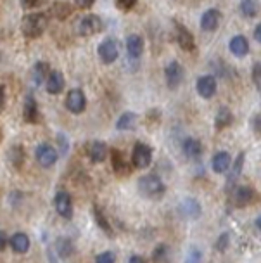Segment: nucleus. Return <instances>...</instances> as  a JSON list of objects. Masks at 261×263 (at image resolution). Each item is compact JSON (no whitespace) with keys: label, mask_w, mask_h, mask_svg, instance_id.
Returning a JSON list of instances; mask_svg holds the SVG:
<instances>
[{"label":"nucleus","mask_w":261,"mask_h":263,"mask_svg":"<svg viewBox=\"0 0 261 263\" xmlns=\"http://www.w3.org/2000/svg\"><path fill=\"white\" fill-rule=\"evenodd\" d=\"M47 26H49V17L44 12H30L21 21L23 35L30 40L40 39L45 33V30H47Z\"/></svg>","instance_id":"nucleus-1"},{"label":"nucleus","mask_w":261,"mask_h":263,"mask_svg":"<svg viewBox=\"0 0 261 263\" xmlns=\"http://www.w3.org/2000/svg\"><path fill=\"white\" fill-rule=\"evenodd\" d=\"M138 191L147 199H161L166 192V185L157 175L149 173V175L140 177V180H138Z\"/></svg>","instance_id":"nucleus-2"},{"label":"nucleus","mask_w":261,"mask_h":263,"mask_svg":"<svg viewBox=\"0 0 261 263\" xmlns=\"http://www.w3.org/2000/svg\"><path fill=\"white\" fill-rule=\"evenodd\" d=\"M102 30H104V23H102L101 17L95 16V14H87V16H83L76 25V31L80 36H94L97 33H101Z\"/></svg>","instance_id":"nucleus-3"},{"label":"nucleus","mask_w":261,"mask_h":263,"mask_svg":"<svg viewBox=\"0 0 261 263\" xmlns=\"http://www.w3.org/2000/svg\"><path fill=\"white\" fill-rule=\"evenodd\" d=\"M35 158H36V161H38L40 166L50 168V166H54V164L57 163L59 153H57V149H55L52 144L42 142V144L36 145V149H35Z\"/></svg>","instance_id":"nucleus-4"},{"label":"nucleus","mask_w":261,"mask_h":263,"mask_svg":"<svg viewBox=\"0 0 261 263\" xmlns=\"http://www.w3.org/2000/svg\"><path fill=\"white\" fill-rule=\"evenodd\" d=\"M152 163V149L149 147L147 144L144 142H137L133 145L132 151V164L133 168H138V170H144V168H149Z\"/></svg>","instance_id":"nucleus-5"},{"label":"nucleus","mask_w":261,"mask_h":263,"mask_svg":"<svg viewBox=\"0 0 261 263\" xmlns=\"http://www.w3.org/2000/svg\"><path fill=\"white\" fill-rule=\"evenodd\" d=\"M64 106L66 109L71 112V115H82L87 107V97L85 92L82 88H71L66 96V101H64Z\"/></svg>","instance_id":"nucleus-6"},{"label":"nucleus","mask_w":261,"mask_h":263,"mask_svg":"<svg viewBox=\"0 0 261 263\" xmlns=\"http://www.w3.org/2000/svg\"><path fill=\"white\" fill-rule=\"evenodd\" d=\"M97 55L104 64H113L119 58V45L114 39L102 40L97 47Z\"/></svg>","instance_id":"nucleus-7"},{"label":"nucleus","mask_w":261,"mask_h":263,"mask_svg":"<svg viewBox=\"0 0 261 263\" xmlns=\"http://www.w3.org/2000/svg\"><path fill=\"white\" fill-rule=\"evenodd\" d=\"M54 208L59 217L71 220L73 218V199L66 191H57L54 196Z\"/></svg>","instance_id":"nucleus-8"},{"label":"nucleus","mask_w":261,"mask_h":263,"mask_svg":"<svg viewBox=\"0 0 261 263\" xmlns=\"http://www.w3.org/2000/svg\"><path fill=\"white\" fill-rule=\"evenodd\" d=\"M165 80H166V87L170 90H176L180 87L182 80H184V68H182L178 61H171L165 68Z\"/></svg>","instance_id":"nucleus-9"},{"label":"nucleus","mask_w":261,"mask_h":263,"mask_svg":"<svg viewBox=\"0 0 261 263\" xmlns=\"http://www.w3.org/2000/svg\"><path fill=\"white\" fill-rule=\"evenodd\" d=\"M23 118L26 123L35 125L40 121V109H38V102L33 93H28L25 97V104H23Z\"/></svg>","instance_id":"nucleus-10"},{"label":"nucleus","mask_w":261,"mask_h":263,"mask_svg":"<svg viewBox=\"0 0 261 263\" xmlns=\"http://www.w3.org/2000/svg\"><path fill=\"white\" fill-rule=\"evenodd\" d=\"M195 88H197V93L203 99H211L218 90L216 78L213 74H203V77H199L197 83H195Z\"/></svg>","instance_id":"nucleus-11"},{"label":"nucleus","mask_w":261,"mask_h":263,"mask_svg":"<svg viewBox=\"0 0 261 263\" xmlns=\"http://www.w3.org/2000/svg\"><path fill=\"white\" fill-rule=\"evenodd\" d=\"M178 213L187 220L199 218L203 213L201 203H199L197 199H194V197H185V199L178 204Z\"/></svg>","instance_id":"nucleus-12"},{"label":"nucleus","mask_w":261,"mask_h":263,"mask_svg":"<svg viewBox=\"0 0 261 263\" xmlns=\"http://www.w3.org/2000/svg\"><path fill=\"white\" fill-rule=\"evenodd\" d=\"M107 154H109V147L104 140H92L87 145V156L90 158L92 163H102L106 161Z\"/></svg>","instance_id":"nucleus-13"},{"label":"nucleus","mask_w":261,"mask_h":263,"mask_svg":"<svg viewBox=\"0 0 261 263\" xmlns=\"http://www.w3.org/2000/svg\"><path fill=\"white\" fill-rule=\"evenodd\" d=\"M64 85H66V78H64L63 71H59V69L50 71L47 80H45V90H47L50 96H57V93H61L64 90Z\"/></svg>","instance_id":"nucleus-14"},{"label":"nucleus","mask_w":261,"mask_h":263,"mask_svg":"<svg viewBox=\"0 0 261 263\" xmlns=\"http://www.w3.org/2000/svg\"><path fill=\"white\" fill-rule=\"evenodd\" d=\"M175 31H176V42H178V45L182 49L187 50V52H194L195 50L194 35L187 30V26H184L175 21Z\"/></svg>","instance_id":"nucleus-15"},{"label":"nucleus","mask_w":261,"mask_h":263,"mask_svg":"<svg viewBox=\"0 0 261 263\" xmlns=\"http://www.w3.org/2000/svg\"><path fill=\"white\" fill-rule=\"evenodd\" d=\"M30 237L25 232H14L9 239V246L16 255H26L30 251Z\"/></svg>","instance_id":"nucleus-16"},{"label":"nucleus","mask_w":261,"mask_h":263,"mask_svg":"<svg viewBox=\"0 0 261 263\" xmlns=\"http://www.w3.org/2000/svg\"><path fill=\"white\" fill-rule=\"evenodd\" d=\"M222 21V12L218 9H208L201 17L203 31H216Z\"/></svg>","instance_id":"nucleus-17"},{"label":"nucleus","mask_w":261,"mask_h":263,"mask_svg":"<svg viewBox=\"0 0 261 263\" xmlns=\"http://www.w3.org/2000/svg\"><path fill=\"white\" fill-rule=\"evenodd\" d=\"M144 52V39L140 35H128L127 36V54L130 61H137L140 59V55Z\"/></svg>","instance_id":"nucleus-18"},{"label":"nucleus","mask_w":261,"mask_h":263,"mask_svg":"<svg viewBox=\"0 0 261 263\" xmlns=\"http://www.w3.org/2000/svg\"><path fill=\"white\" fill-rule=\"evenodd\" d=\"M111 153V163H113V170L116 175L119 177H125L130 173V164L127 161V158L123 156V153L119 151V149H113Z\"/></svg>","instance_id":"nucleus-19"},{"label":"nucleus","mask_w":261,"mask_h":263,"mask_svg":"<svg viewBox=\"0 0 261 263\" xmlns=\"http://www.w3.org/2000/svg\"><path fill=\"white\" fill-rule=\"evenodd\" d=\"M228 49L237 58H246L249 54V42L244 35H235L228 42Z\"/></svg>","instance_id":"nucleus-20"},{"label":"nucleus","mask_w":261,"mask_h":263,"mask_svg":"<svg viewBox=\"0 0 261 263\" xmlns=\"http://www.w3.org/2000/svg\"><path fill=\"white\" fill-rule=\"evenodd\" d=\"M50 73V66L49 63H45V61H38V63L33 64V68H31V82H33L35 87H40L42 83H45V80H47Z\"/></svg>","instance_id":"nucleus-21"},{"label":"nucleus","mask_w":261,"mask_h":263,"mask_svg":"<svg viewBox=\"0 0 261 263\" xmlns=\"http://www.w3.org/2000/svg\"><path fill=\"white\" fill-rule=\"evenodd\" d=\"M230 166H232V158L227 151L216 153L211 159V168L214 173H220V175L222 173H227L230 170Z\"/></svg>","instance_id":"nucleus-22"},{"label":"nucleus","mask_w":261,"mask_h":263,"mask_svg":"<svg viewBox=\"0 0 261 263\" xmlns=\"http://www.w3.org/2000/svg\"><path fill=\"white\" fill-rule=\"evenodd\" d=\"M253 197H254V191L248 185L237 187L234 191V194H232L235 208H244V206H248L251 201H253Z\"/></svg>","instance_id":"nucleus-23"},{"label":"nucleus","mask_w":261,"mask_h":263,"mask_svg":"<svg viewBox=\"0 0 261 263\" xmlns=\"http://www.w3.org/2000/svg\"><path fill=\"white\" fill-rule=\"evenodd\" d=\"M182 151L189 159H199L203 154V144L201 140L194 139V137H187L182 142Z\"/></svg>","instance_id":"nucleus-24"},{"label":"nucleus","mask_w":261,"mask_h":263,"mask_svg":"<svg viewBox=\"0 0 261 263\" xmlns=\"http://www.w3.org/2000/svg\"><path fill=\"white\" fill-rule=\"evenodd\" d=\"M137 121H138V115L133 111H127L119 116L118 121H116V128L119 132H125V130H133L137 126Z\"/></svg>","instance_id":"nucleus-25"},{"label":"nucleus","mask_w":261,"mask_h":263,"mask_svg":"<svg viewBox=\"0 0 261 263\" xmlns=\"http://www.w3.org/2000/svg\"><path fill=\"white\" fill-rule=\"evenodd\" d=\"M55 255H59L63 260H68L69 256L74 255V244L71 242V239L68 237H59L55 241Z\"/></svg>","instance_id":"nucleus-26"},{"label":"nucleus","mask_w":261,"mask_h":263,"mask_svg":"<svg viewBox=\"0 0 261 263\" xmlns=\"http://www.w3.org/2000/svg\"><path fill=\"white\" fill-rule=\"evenodd\" d=\"M7 158H9V163L12 164L16 170H19V168L25 164V159H26V153H25V147L23 145H12L11 149H9V154H7Z\"/></svg>","instance_id":"nucleus-27"},{"label":"nucleus","mask_w":261,"mask_h":263,"mask_svg":"<svg viewBox=\"0 0 261 263\" xmlns=\"http://www.w3.org/2000/svg\"><path fill=\"white\" fill-rule=\"evenodd\" d=\"M232 123H234V115H232V111L228 109V107H222V109L216 112V118H214L216 130L227 128V126H230Z\"/></svg>","instance_id":"nucleus-28"},{"label":"nucleus","mask_w":261,"mask_h":263,"mask_svg":"<svg viewBox=\"0 0 261 263\" xmlns=\"http://www.w3.org/2000/svg\"><path fill=\"white\" fill-rule=\"evenodd\" d=\"M94 218H95V223L99 225V229H102L107 234V236L111 237V234H113V229H111V223L107 222L104 211L101 210L99 204H94Z\"/></svg>","instance_id":"nucleus-29"},{"label":"nucleus","mask_w":261,"mask_h":263,"mask_svg":"<svg viewBox=\"0 0 261 263\" xmlns=\"http://www.w3.org/2000/svg\"><path fill=\"white\" fill-rule=\"evenodd\" d=\"M239 9L244 17H254L259 12V4L258 0H240Z\"/></svg>","instance_id":"nucleus-30"},{"label":"nucleus","mask_w":261,"mask_h":263,"mask_svg":"<svg viewBox=\"0 0 261 263\" xmlns=\"http://www.w3.org/2000/svg\"><path fill=\"white\" fill-rule=\"evenodd\" d=\"M244 156H246V154H244V153H240V154H239V158L235 159L234 166H230V168H232V173H230V175H228V185L234 184L235 177H239V175H240L242 164H244Z\"/></svg>","instance_id":"nucleus-31"},{"label":"nucleus","mask_w":261,"mask_h":263,"mask_svg":"<svg viewBox=\"0 0 261 263\" xmlns=\"http://www.w3.org/2000/svg\"><path fill=\"white\" fill-rule=\"evenodd\" d=\"M185 263H203V253L197 248H190L187 256H185Z\"/></svg>","instance_id":"nucleus-32"},{"label":"nucleus","mask_w":261,"mask_h":263,"mask_svg":"<svg viewBox=\"0 0 261 263\" xmlns=\"http://www.w3.org/2000/svg\"><path fill=\"white\" fill-rule=\"evenodd\" d=\"M95 263H116V255L113 251H102L95 256Z\"/></svg>","instance_id":"nucleus-33"},{"label":"nucleus","mask_w":261,"mask_h":263,"mask_svg":"<svg viewBox=\"0 0 261 263\" xmlns=\"http://www.w3.org/2000/svg\"><path fill=\"white\" fill-rule=\"evenodd\" d=\"M55 142H57V153L59 154H66L68 153V139H66V135L64 134H57V137H55Z\"/></svg>","instance_id":"nucleus-34"},{"label":"nucleus","mask_w":261,"mask_h":263,"mask_svg":"<svg viewBox=\"0 0 261 263\" xmlns=\"http://www.w3.org/2000/svg\"><path fill=\"white\" fill-rule=\"evenodd\" d=\"M114 2H116V7L123 12L132 11V9L137 6V0H114Z\"/></svg>","instance_id":"nucleus-35"},{"label":"nucleus","mask_w":261,"mask_h":263,"mask_svg":"<svg viewBox=\"0 0 261 263\" xmlns=\"http://www.w3.org/2000/svg\"><path fill=\"white\" fill-rule=\"evenodd\" d=\"M228 244H230V237H228V234L225 232V234H222V236L218 237V241H216L214 246H216L218 251H225L228 248Z\"/></svg>","instance_id":"nucleus-36"},{"label":"nucleus","mask_w":261,"mask_h":263,"mask_svg":"<svg viewBox=\"0 0 261 263\" xmlns=\"http://www.w3.org/2000/svg\"><path fill=\"white\" fill-rule=\"evenodd\" d=\"M165 256H166V246H165V244H159V246H157L156 250H154V253H152V260H154V261H161Z\"/></svg>","instance_id":"nucleus-37"},{"label":"nucleus","mask_w":261,"mask_h":263,"mask_svg":"<svg viewBox=\"0 0 261 263\" xmlns=\"http://www.w3.org/2000/svg\"><path fill=\"white\" fill-rule=\"evenodd\" d=\"M253 80L256 85H259L261 83V63H256L254 68H253Z\"/></svg>","instance_id":"nucleus-38"},{"label":"nucleus","mask_w":261,"mask_h":263,"mask_svg":"<svg viewBox=\"0 0 261 263\" xmlns=\"http://www.w3.org/2000/svg\"><path fill=\"white\" fill-rule=\"evenodd\" d=\"M42 2H44V0H23V7H25V9H35V7L42 6Z\"/></svg>","instance_id":"nucleus-39"},{"label":"nucleus","mask_w":261,"mask_h":263,"mask_svg":"<svg viewBox=\"0 0 261 263\" xmlns=\"http://www.w3.org/2000/svg\"><path fill=\"white\" fill-rule=\"evenodd\" d=\"M74 4L80 9H90L95 4V0H74Z\"/></svg>","instance_id":"nucleus-40"},{"label":"nucleus","mask_w":261,"mask_h":263,"mask_svg":"<svg viewBox=\"0 0 261 263\" xmlns=\"http://www.w3.org/2000/svg\"><path fill=\"white\" fill-rule=\"evenodd\" d=\"M9 244V239H7V234L4 230H0V251H4Z\"/></svg>","instance_id":"nucleus-41"},{"label":"nucleus","mask_w":261,"mask_h":263,"mask_svg":"<svg viewBox=\"0 0 261 263\" xmlns=\"http://www.w3.org/2000/svg\"><path fill=\"white\" fill-rule=\"evenodd\" d=\"M4 107H6V88L0 83V112L4 111Z\"/></svg>","instance_id":"nucleus-42"},{"label":"nucleus","mask_w":261,"mask_h":263,"mask_svg":"<svg viewBox=\"0 0 261 263\" xmlns=\"http://www.w3.org/2000/svg\"><path fill=\"white\" fill-rule=\"evenodd\" d=\"M253 126H254V130L258 132V134L261 135V115L254 116V120H253Z\"/></svg>","instance_id":"nucleus-43"},{"label":"nucleus","mask_w":261,"mask_h":263,"mask_svg":"<svg viewBox=\"0 0 261 263\" xmlns=\"http://www.w3.org/2000/svg\"><path fill=\"white\" fill-rule=\"evenodd\" d=\"M128 263H147V261H146V258H142V256H138V255H133V256H130Z\"/></svg>","instance_id":"nucleus-44"},{"label":"nucleus","mask_w":261,"mask_h":263,"mask_svg":"<svg viewBox=\"0 0 261 263\" xmlns=\"http://www.w3.org/2000/svg\"><path fill=\"white\" fill-rule=\"evenodd\" d=\"M254 39H256V42H259L261 44V23L254 28Z\"/></svg>","instance_id":"nucleus-45"},{"label":"nucleus","mask_w":261,"mask_h":263,"mask_svg":"<svg viewBox=\"0 0 261 263\" xmlns=\"http://www.w3.org/2000/svg\"><path fill=\"white\" fill-rule=\"evenodd\" d=\"M256 227H258V229H259V232H261V217H259L258 220H256Z\"/></svg>","instance_id":"nucleus-46"},{"label":"nucleus","mask_w":261,"mask_h":263,"mask_svg":"<svg viewBox=\"0 0 261 263\" xmlns=\"http://www.w3.org/2000/svg\"><path fill=\"white\" fill-rule=\"evenodd\" d=\"M0 139H2V134H0Z\"/></svg>","instance_id":"nucleus-47"}]
</instances>
